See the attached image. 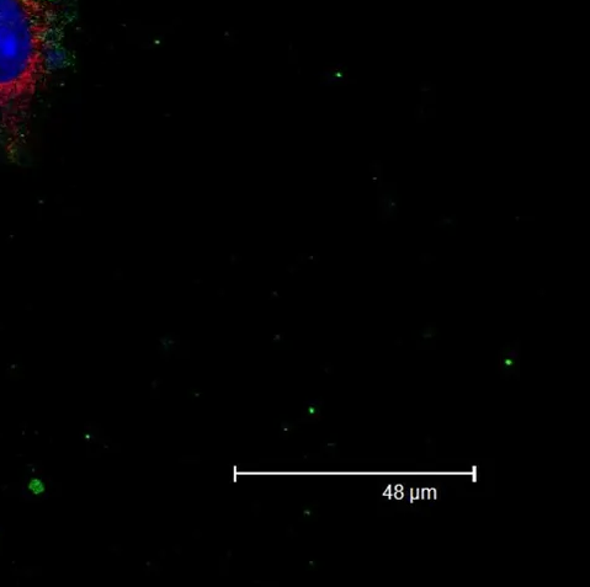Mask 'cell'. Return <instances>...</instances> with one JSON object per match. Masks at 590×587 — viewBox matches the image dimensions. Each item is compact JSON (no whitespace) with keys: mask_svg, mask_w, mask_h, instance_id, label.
I'll use <instances>...</instances> for the list:
<instances>
[{"mask_svg":"<svg viewBox=\"0 0 590 587\" xmlns=\"http://www.w3.org/2000/svg\"><path fill=\"white\" fill-rule=\"evenodd\" d=\"M73 0H0V155L20 165L40 95L68 62Z\"/></svg>","mask_w":590,"mask_h":587,"instance_id":"obj_1","label":"cell"}]
</instances>
